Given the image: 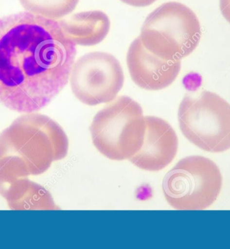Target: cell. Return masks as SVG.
Wrapping results in <instances>:
<instances>
[{
  "instance_id": "cell-1",
  "label": "cell",
  "mask_w": 230,
  "mask_h": 249,
  "mask_svg": "<svg viewBox=\"0 0 230 249\" xmlns=\"http://www.w3.org/2000/svg\"><path fill=\"white\" fill-rule=\"evenodd\" d=\"M76 45L59 20L29 12L0 18V103L21 113L43 109L70 80Z\"/></svg>"
},
{
  "instance_id": "cell-2",
  "label": "cell",
  "mask_w": 230,
  "mask_h": 249,
  "mask_svg": "<svg viewBox=\"0 0 230 249\" xmlns=\"http://www.w3.org/2000/svg\"><path fill=\"white\" fill-rule=\"evenodd\" d=\"M68 150V136L53 119L35 113L18 117L0 133V187L43 174Z\"/></svg>"
},
{
  "instance_id": "cell-3",
  "label": "cell",
  "mask_w": 230,
  "mask_h": 249,
  "mask_svg": "<svg viewBox=\"0 0 230 249\" xmlns=\"http://www.w3.org/2000/svg\"><path fill=\"white\" fill-rule=\"evenodd\" d=\"M145 116L138 102L119 96L98 111L89 127L93 144L111 160L132 158L143 145Z\"/></svg>"
},
{
  "instance_id": "cell-4",
  "label": "cell",
  "mask_w": 230,
  "mask_h": 249,
  "mask_svg": "<svg viewBox=\"0 0 230 249\" xmlns=\"http://www.w3.org/2000/svg\"><path fill=\"white\" fill-rule=\"evenodd\" d=\"M139 37L154 55L165 59L181 60L198 46L201 37V24L189 7L169 1L148 15Z\"/></svg>"
},
{
  "instance_id": "cell-5",
  "label": "cell",
  "mask_w": 230,
  "mask_h": 249,
  "mask_svg": "<svg viewBox=\"0 0 230 249\" xmlns=\"http://www.w3.org/2000/svg\"><path fill=\"white\" fill-rule=\"evenodd\" d=\"M182 134L201 150L212 153L230 149V105L215 93L186 94L179 106Z\"/></svg>"
},
{
  "instance_id": "cell-6",
  "label": "cell",
  "mask_w": 230,
  "mask_h": 249,
  "mask_svg": "<svg viewBox=\"0 0 230 249\" xmlns=\"http://www.w3.org/2000/svg\"><path fill=\"white\" fill-rule=\"evenodd\" d=\"M222 175L217 164L201 156L180 161L165 176V199L177 210H203L216 201L222 187Z\"/></svg>"
},
{
  "instance_id": "cell-7",
  "label": "cell",
  "mask_w": 230,
  "mask_h": 249,
  "mask_svg": "<svg viewBox=\"0 0 230 249\" xmlns=\"http://www.w3.org/2000/svg\"><path fill=\"white\" fill-rule=\"evenodd\" d=\"M72 92L88 106L110 103L124 87V76L121 63L106 52H91L75 61L70 73Z\"/></svg>"
},
{
  "instance_id": "cell-8",
  "label": "cell",
  "mask_w": 230,
  "mask_h": 249,
  "mask_svg": "<svg viewBox=\"0 0 230 249\" xmlns=\"http://www.w3.org/2000/svg\"><path fill=\"white\" fill-rule=\"evenodd\" d=\"M127 63L133 82L145 90H161L169 87L181 70V60L165 59L154 55L143 46L140 37L130 45Z\"/></svg>"
},
{
  "instance_id": "cell-9",
  "label": "cell",
  "mask_w": 230,
  "mask_h": 249,
  "mask_svg": "<svg viewBox=\"0 0 230 249\" xmlns=\"http://www.w3.org/2000/svg\"><path fill=\"white\" fill-rule=\"evenodd\" d=\"M145 136L141 149L129 160L136 167L150 172L160 171L173 162L178 148L175 129L166 121L145 116Z\"/></svg>"
},
{
  "instance_id": "cell-10",
  "label": "cell",
  "mask_w": 230,
  "mask_h": 249,
  "mask_svg": "<svg viewBox=\"0 0 230 249\" xmlns=\"http://www.w3.org/2000/svg\"><path fill=\"white\" fill-rule=\"evenodd\" d=\"M59 22L67 37L75 45L84 47L101 43L110 29L109 18L99 10L79 12Z\"/></svg>"
},
{
  "instance_id": "cell-11",
  "label": "cell",
  "mask_w": 230,
  "mask_h": 249,
  "mask_svg": "<svg viewBox=\"0 0 230 249\" xmlns=\"http://www.w3.org/2000/svg\"><path fill=\"white\" fill-rule=\"evenodd\" d=\"M0 195L12 210H57L53 198L43 186L22 178L0 187Z\"/></svg>"
},
{
  "instance_id": "cell-12",
  "label": "cell",
  "mask_w": 230,
  "mask_h": 249,
  "mask_svg": "<svg viewBox=\"0 0 230 249\" xmlns=\"http://www.w3.org/2000/svg\"><path fill=\"white\" fill-rule=\"evenodd\" d=\"M27 12L47 18L60 20L71 14L79 0H19Z\"/></svg>"
},
{
  "instance_id": "cell-13",
  "label": "cell",
  "mask_w": 230,
  "mask_h": 249,
  "mask_svg": "<svg viewBox=\"0 0 230 249\" xmlns=\"http://www.w3.org/2000/svg\"><path fill=\"white\" fill-rule=\"evenodd\" d=\"M121 1L129 6L141 8V7L150 6L157 0H121Z\"/></svg>"
},
{
  "instance_id": "cell-14",
  "label": "cell",
  "mask_w": 230,
  "mask_h": 249,
  "mask_svg": "<svg viewBox=\"0 0 230 249\" xmlns=\"http://www.w3.org/2000/svg\"><path fill=\"white\" fill-rule=\"evenodd\" d=\"M220 10L226 20L230 23V0H220Z\"/></svg>"
}]
</instances>
